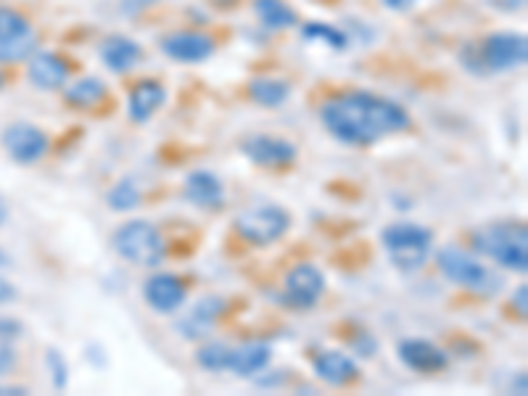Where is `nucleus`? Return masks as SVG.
I'll return each instance as SVG.
<instances>
[{
    "label": "nucleus",
    "mask_w": 528,
    "mask_h": 396,
    "mask_svg": "<svg viewBox=\"0 0 528 396\" xmlns=\"http://www.w3.org/2000/svg\"><path fill=\"white\" fill-rule=\"evenodd\" d=\"M30 82L40 90H61L66 82L72 80V64L61 53L35 51L27 66Z\"/></svg>",
    "instance_id": "nucleus-14"
},
{
    "label": "nucleus",
    "mask_w": 528,
    "mask_h": 396,
    "mask_svg": "<svg viewBox=\"0 0 528 396\" xmlns=\"http://www.w3.org/2000/svg\"><path fill=\"white\" fill-rule=\"evenodd\" d=\"M140 201H143V193L135 185L132 177H125V180H119V183L111 185V191L106 193V204H109L111 212H132V209H138Z\"/></svg>",
    "instance_id": "nucleus-24"
},
{
    "label": "nucleus",
    "mask_w": 528,
    "mask_h": 396,
    "mask_svg": "<svg viewBox=\"0 0 528 396\" xmlns=\"http://www.w3.org/2000/svg\"><path fill=\"white\" fill-rule=\"evenodd\" d=\"M486 74H502L526 64L528 40L523 32H492L476 45Z\"/></svg>",
    "instance_id": "nucleus-7"
},
{
    "label": "nucleus",
    "mask_w": 528,
    "mask_h": 396,
    "mask_svg": "<svg viewBox=\"0 0 528 396\" xmlns=\"http://www.w3.org/2000/svg\"><path fill=\"white\" fill-rule=\"evenodd\" d=\"M35 51H37V35L35 30H32L27 32V35L16 37V40L0 43V64H16V61L30 59Z\"/></svg>",
    "instance_id": "nucleus-27"
},
{
    "label": "nucleus",
    "mask_w": 528,
    "mask_h": 396,
    "mask_svg": "<svg viewBox=\"0 0 528 396\" xmlns=\"http://www.w3.org/2000/svg\"><path fill=\"white\" fill-rule=\"evenodd\" d=\"M6 220H8V206L6 201H3V196H0V228L6 225Z\"/></svg>",
    "instance_id": "nucleus-38"
},
{
    "label": "nucleus",
    "mask_w": 528,
    "mask_h": 396,
    "mask_svg": "<svg viewBox=\"0 0 528 396\" xmlns=\"http://www.w3.org/2000/svg\"><path fill=\"white\" fill-rule=\"evenodd\" d=\"M162 51L177 64H204L217 51V40L206 32L183 30L162 37Z\"/></svg>",
    "instance_id": "nucleus-11"
},
{
    "label": "nucleus",
    "mask_w": 528,
    "mask_h": 396,
    "mask_svg": "<svg viewBox=\"0 0 528 396\" xmlns=\"http://www.w3.org/2000/svg\"><path fill=\"white\" fill-rule=\"evenodd\" d=\"M32 32L30 19L14 8H3L0 6V43H8V40H16V37L27 35Z\"/></svg>",
    "instance_id": "nucleus-28"
},
{
    "label": "nucleus",
    "mask_w": 528,
    "mask_h": 396,
    "mask_svg": "<svg viewBox=\"0 0 528 396\" xmlns=\"http://www.w3.org/2000/svg\"><path fill=\"white\" fill-rule=\"evenodd\" d=\"M320 119L325 130L346 146H373L386 135H399L412 127L404 106L365 90L330 96L320 106Z\"/></svg>",
    "instance_id": "nucleus-1"
},
{
    "label": "nucleus",
    "mask_w": 528,
    "mask_h": 396,
    "mask_svg": "<svg viewBox=\"0 0 528 396\" xmlns=\"http://www.w3.org/2000/svg\"><path fill=\"white\" fill-rule=\"evenodd\" d=\"M383 251L399 272H418L433 251V233L418 222H391L381 233Z\"/></svg>",
    "instance_id": "nucleus-3"
},
{
    "label": "nucleus",
    "mask_w": 528,
    "mask_h": 396,
    "mask_svg": "<svg viewBox=\"0 0 528 396\" xmlns=\"http://www.w3.org/2000/svg\"><path fill=\"white\" fill-rule=\"evenodd\" d=\"M272 362V349L270 344H262V341H251V344H243L238 349H233V357H230V373L238 375V378H254L262 370H267Z\"/></svg>",
    "instance_id": "nucleus-20"
},
{
    "label": "nucleus",
    "mask_w": 528,
    "mask_h": 396,
    "mask_svg": "<svg viewBox=\"0 0 528 396\" xmlns=\"http://www.w3.org/2000/svg\"><path fill=\"white\" fill-rule=\"evenodd\" d=\"M312 373H315L317 381L328 383L333 389H341V386H349V383H354L360 378V367H357L354 357H349L346 352L325 349V352L315 354Z\"/></svg>",
    "instance_id": "nucleus-15"
},
{
    "label": "nucleus",
    "mask_w": 528,
    "mask_h": 396,
    "mask_svg": "<svg viewBox=\"0 0 528 396\" xmlns=\"http://www.w3.org/2000/svg\"><path fill=\"white\" fill-rule=\"evenodd\" d=\"M24 325L14 317H0V338L3 341H16V338H22Z\"/></svg>",
    "instance_id": "nucleus-33"
},
{
    "label": "nucleus",
    "mask_w": 528,
    "mask_h": 396,
    "mask_svg": "<svg viewBox=\"0 0 528 396\" xmlns=\"http://www.w3.org/2000/svg\"><path fill=\"white\" fill-rule=\"evenodd\" d=\"M436 267L449 283H455L460 288H468L473 294H497L502 286V278H497L484 262H478L473 254L462 251L460 246H444L436 254Z\"/></svg>",
    "instance_id": "nucleus-5"
},
{
    "label": "nucleus",
    "mask_w": 528,
    "mask_h": 396,
    "mask_svg": "<svg viewBox=\"0 0 528 396\" xmlns=\"http://www.w3.org/2000/svg\"><path fill=\"white\" fill-rule=\"evenodd\" d=\"M8 262H11V259H8L3 251H0V270H3V267H8Z\"/></svg>",
    "instance_id": "nucleus-39"
},
{
    "label": "nucleus",
    "mask_w": 528,
    "mask_h": 396,
    "mask_svg": "<svg viewBox=\"0 0 528 396\" xmlns=\"http://www.w3.org/2000/svg\"><path fill=\"white\" fill-rule=\"evenodd\" d=\"M109 96V88H106V82L98 80V77H82L74 85H69L64 93L66 106H72V109H96L98 103L106 101Z\"/></svg>",
    "instance_id": "nucleus-21"
},
{
    "label": "nucleus",
    "mask_w": 528,
    "mask_h": 396,
    "mask_svg": "<svg viewBox=\"0 0 528 396\" xmlns=\"http://www.w3.org/2000/svg\"><path fill=\"white\" fill-rule=\"evenodd\" d=\"M183 196L188 204L198 209H220L225 204V185L209 169H193L191 175L185 177Z\"/></svg>",
    "instance_id": "nucleus-16"
},
{
    "label": "nucleus",
    "mask_w": 528,
    "mask_h": 396,
    "mask_svg": "<svg viewBox=\"0 0 528 396\" xmlns=\"http://www.w3.org/2000/svg\"><path fill=\"white\" fill-rule=\"evenodd\" d=\"M241 154L257 167L283 169L296 162L299 148L288 138H280V135H249L241 143Z\"/></svg>",
    "instance_id": "nucleus-10"
},
{
    "label": "nucleus",
    "mask_w": 528,
    "mask_h": 396,
    "mask_svg": "<svg viewBox=\"0 0 528 396\" xmlns=\"http://www.w3.org/2000/svg\"><path fill=\"white\" fill-rule=\"evenodd\" d=\"M45 365L51 370L53 389L64 391L66 383H69V365H66L64 354H61L59 349H48V352H45Z\"/></svg>",
    "instance_id": "nucleus-29"
},
{
    "label": "nucleus",
    "mask_w": 528,
    "mask_h": 396,
    "mask_svg": "<svg viewBox=\"0 0 528 396\" xmlns=\"http://www.w3.org/2000/svg\"><path fill=\"white\" fill-rule=\"evenodd\" d=\"M513 307H515V312H521V317H526V312H528V286L515 288Z\"/></svg>",
    "instance_id": "nucleus-34"
},
{
    "label": "nucleus",
    "mask_w": 528,
    "mask_h": 396,
    "mask_svg": "<svg viewBox=\"0 0 528 396\" xmlns=\"http://www.w3.org/2000/svg\"><path fill=\"white\" fill-rule=\"evenodd\" d=\"M230 357H233V346L222 344V341H212V344L198 346L196 362L209 373H222L230 370Z\"/></svg>",
    "instance_id": "nucleus-26"
},
{
    "label": "nucleus",
    "mask_w": 528,
    "mask_h": 396,
    "mask_svg": "<svg viewBox=\"0 0 528 396\" xmlns=\"http://www.w3.org/2000/svg\"><path fill=\"white\" fill-rule=\"evenodd\" d=\"M143 299L159 315H175L188 299V283L172 275V272H154L143 283Z\"/></svg>",
    "instance_id": "nucleus-12"
},
{
    "label": "nucleus",
    "mask_w": 528,
    "mask_h": 396,
    "mask_svg": "<svg viewBox=\"0 0 528 396\" xmlns=\"http://www.w3.org/2000/svg\"><path fill=\"white\" fill-rule=\"evenodd\" d=\"M396 357L412 373L433 375L449 365V354L426 338H402L396 344Z\"/></svg>",
    "instance_id": "nucleus-13"
},
{
    "label": "nucleus",
    "mask_w": 528,
    "mask_h": 396,
    "mask_svg": "<svg viewBox=\"0 0 528 396\" xmlns=\"http://www.w3.org/2000/svg\"><path fill=\"white\" fill-rule=\"evenodd\" d=\"M233 228L241 241L262 249V246L280 241L291 230V214L278 204L249 206V209L235 214Z\"/></svg>",
    "instance_id": "nucleus-6"
},
{
    "label": "nucleus",
    "mask_w": 528,
    "mask_h": 396,
    "mask_svg": "<svg viewBox=\"0 0 528 396\" xmlns=\"http://www.w3.org/2000/svg\"><path fill=\"white\" fill-rule=\"evenodd\" d=\"M349 346H352V352H357L360 357H375V354H378V338H375L370 330H357V333L349 338Z\"/></svg>",
    "instance_id": "nucleus-30"
},
{
    "label": "nucleus",
    "mask_w": 528,
    "mask_h": 396,
    "mask_svg": "<svg viewBox=\"0 0 528 396\" xmlns=\"http://www.w3.org/2000/svg\"><path fill=\"white\" fill-rule=\"evenodd\" d=\"M301 37L307 40V43H320L330 51H344L346 45H349V35H344L336 27H330V24L323 22H309L301 27Z\"/></svg>",
    "instance_id": "nucleus-25"
},
{
    "label": "nucleus",
    "mask_w": 528,
    "mask_h": 396,
    "mask_svg": "<svg viewBox=\"0 0 528 396\" xmlns=\"http://www.w3.org/2000/svg\"><path fill=\"white\" fill-rule=\"evenodd\" d=\"M222 312H225V299H220V296H204V299H198L191 312L177 323V330H180L185 338L198 341V338L212 333L214 323L220 320Z\"/></svg>",
    "instance_id": "nucleus-18"
},
{
    "label": "nucleus",
    "mask_w": 528,
    "mask_h": 396,
    "mask_svg": "<svg viewBox=\"0 0 528 396\" xmlns=\"http://www.w3.org/2000/svg\"><path fill=\"white\" fill-rule=\"evenodd\" d=\"M16 299V288L14 283H8L6 278H0V304H8V301Z\"/></svg>",
    "instance_id": "nucleus-35"
},
{
    "label": "nucleus",
    "mask_w": 528,
    "mask_h": 396,
    "mask_svg": "<svg viewBox=\"0 0 528 396\" xmlns=\"http://www.w3.org/2000/svg\"><path fill=\"white\" fill-rule=\"evenodd\" d=\"M0 394H27V389H22V386H0Z\"/></svg>",
    "instance_id": "nucleus-37"
},
{
    "label": "nucleus",
    "mask_w": 528,
    "mask_h": 396,
    "mask_svg": "<svg viewBox=\"0 0 528 396\" xmlns=\"http://www.w3.org/2000/svg\"><path fill=\"white\" fill-rule=\"evenodd\" d=\"M325 294V275L320 267L309 262H301L291 267L286 275V288H283V304H288L296 312H309L317 307V301Z\"/></svg>",
    "instance_id": "nucleus-8"
},
{
    "label": "nucleus",
    "mask_w": 528,
    "mask_h": 396,
    "mask_svg": "<svg viewBox=\"0 0 528 396\" xmlns=\"http://www.w3.org/2000/svg\"><path fill=\"white\" fill-rule=\"evenodd\" d=\"M164 101H167V88H164L162 82L140 80L138 85L130 90V98H127V114H130L132 122L146 125L148 119L162 109Z\"/></svg>",
    "instance_id": "nucleus-19"
},
{
    "label": "nucleus",
    "mask_w": 528,
    "mask_h": 396,
    "mask_svg": "<svg viewBox=\"0 0 528 396\" xmlns=\"http://www.w3.org/2000/svg\"><path fill=\"white\" fill-rule=\"evenodd\" d=\"M3 85H6V77H3V72H0V88H3Z\"/></svg>",
    "instance_id": "nucleus-40"
},
{
    "label": "nucleus",
    "mask_w": 528,
    "mask_h": 396,
    "mask_svg": "<svg viewBox=\"0 0 528 396\" xmlns=\"http://www.w3.org/2000/svg\"><path fill=\"white\" fill-rule=\"evenodd\" d=\"M249 98L264 109H280L291 98V82L275 77H257L249 82Z\"/></svg>",
    "instance_id": "nucleus-22"
},
{
    "label": "nucleus",
    "mask_w": 528,
    "mask_h": 396,
    "mask_svg": "<svg viewBox=\"0 0 528 396\" xmlns=\"http://www.w3.org/2000/svg\"><path fill=\"white\" fill-rule=\"evenodd\" d=\"M460 64L468 69L473 77H489L484 69V64H481V56H478V48L473 43L468 45H462V51H460Z\"/></svg>",
    "instance_id": "nucleus-31"
},
{
    "label": "nucleus",
    "mask_w": 528,
    "mask_h": 396,
    "mask_svg": "<svg viewBox=\"0 0 528 396\" xmlns=\"http://www.w3.org/2000/svg\"><path fill=\"white\" fill-rule=\"evenodd\" d=\"M14 367H16L14 346H11V341H3V338H0V378L11 373Z\"/></svg>",
    "instance_id": "nucleus-32"
},
{
    "label": "nucleus",
    "mask_w": 528,
    "mask_h": 396,
    "mask_svg": "<svg viewBox=\"0 0 528 396\" xmlns=\"http://www.w3.org/2000/svg\"><path fill=\"white\" fill-rule=\"evenodd\" d=\"M0 143L6 148V154L14 159L16 164H35L40 162L48 148H51V138L45 135L40 127L27 125V122H14L8 125L0 135Z\"/></svg>",
    "instance_id": "nucleus-9"
},
{
    "label": "nucleus",
    "mask_w": 528,
    "mask_h": 396,
    "mask_svg": "<svg viewBox=\"0 0 528 396\" xmlns=\"http://www.w3.org/2000/svg\"><path fill=\"white\" fill-rule=\"evenodd\" d=\"M111 246L125 262L146 267V270L159 267L167 257V243H164L162 233L148 220L125 222L117 233L111 235Z\"/></svg>",
    "instance_id": "nucleus-4"
},
{
    "label": "nucleus",
    "mask_w": 528,
    "mask_h": 396,
    "mask_svg": "<svg viewBox=\"0 0 528 396\" xmlns=\"http://www.w3.org/2000/svg\"><path fill=\"white\" fill-rule=\"evenodd\" d=\"M473 249L502 270H528V230L523 222H492L473 233Z\"/></svg>",
    "instance_id": "nucleus-2"
},
{
    "label": "nucleus",
    "mask_w": 528,
    "mask_h": 396,
    "mask_svg": "<svg viewBox=\"0 0 528 396\" xmlns=\"http://www.w3.org/2000/svg\"><path fill=\"white\" fill-rule=\"evenodd\" d=\"M415 3L418 0H383V6L391 8V11H410V8H415Z\"/></svg>",
    "instance_id": "nucleus-36"
},
{
    "label": "nucleus",
    "mask_w": 528,
    "mask_h": 396,
    "mask_svg": "<svg viewBox=\"0 0 528 396\" xmlns=\"http://www.w3.org/2000/svg\"><path fill=\"white\" fill-rule=\"evenodd\" d=\"M103 66L114 74H127L143 61V48L125 35H106L98 45Z\"/></svg>",
    "instance_id": "nucleus-17"
},
{
    "label": "nucleus",
    "mask_w": 528,
    "mask_h": 396,
    "mask_svg": "<svg viewBox=\"0 0 528 396\" xmlns=\"http://www.w3.org/2000/svg\"><path fill=\"white\" fill-rule=\"evenodd\" d=\"M254 14L270 30H291L299 24V16L286 0H254Z\"/></svg>",
    "instance_id": "nucleus-23"
}]
</instances>
